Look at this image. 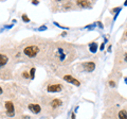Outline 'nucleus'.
Segmentation results:
<instances>
[{
	"mask_svg": "<svg viewBox=\"0 0 127 119\" xmlns=\"http://www.w3.org/2000/svg\"><path fill=\"white\" fill-rule=\"evenodd\" d=\"M56 54L60 63H68L74 57V50H67L63 47H58L56 51Z\"/></svg>",
	"mask_w": 127,
	"mask_h": 119,
	"instance_id": "1",
	"label": "nucleus"
},
{
	"mask_svg": "<svg viewBox=\"0 0 127 119\" xmlns=\"http://www.w3.org/2000/svg\"><path fill=\"white\" fill-rule=\"evenodd\" d=\"M38 52H39V48L37 46H28L23 49V53L29 57L36 56Z\"/></svg>",
	"mask_w": 127,
	"mask_h": 119,
	"instance_id": "2",
	"label": "nucleus"
},
{
	"mask_svg": "<svg viewBox=\"0 0 127 119\" xmlns=\"http://www.w3.org/2000/svg\"><path fill=\"white\" fill-rule=\"evenodd\" d=\"M5 108H6V115L8 117H13L15 115V108H14V105L11 101H8L5 102Z\"/></svg>",
	"mask_w": 127,
	"mask_h": 119,
	"instance_id": "3",
	"label": "nucleus"
},
{
	"mask_svg": "<svg viewBox=\"0 0 127 119\" xmlns=\"http://www.w3.org/2000/svg\"><path fill=\"white\" fill-rule=\"evenodd\" d=\"M47 90L49 93H59V91L63 90V86L60 84H51L48 86Z\"/></svg>",
	"mask_w": 127,
	"mask_h": 119,
	"instance_id": "4",
	"label": "nucleus"
},
{
	"mask_svg": "<svg viewBox=\"0 0 127 119\" xmlns=\"http://www.w3.org/2000/svg\"><path fill=\"white\" fill-rule=\"evenodd\" d=\"M83 67H84V69L86 70V71L91 72L95 69V64L93 63V62H86V63L83 64Z\"/></svg>",
	"mask_w": 127,
	"mask_h": 119,
	"instance_id": "5",
	"label": "nucleus"
},
{
	"mask_svg": "<svg viewBox=\"0 0 127 119\" xmlns=\"http://www.w3.org/2000/svg\"><path fill=\"white\" fill-rule=\"evenodd\" d=\"M64 80L67 81V82H69V83H72V84H74L75 86H79L80 85L79 81H77L75 78H73L72 76H64Z\"/></svg>",
	"mask_w": 127,
	"mask_h": 119,
	"instance_id": "6",
	"label": "nucleus"
},
{
	"mask_svg": "<svg viewBox=\"0 0 127 119\" xmlns=\"http://www.w3.org/2000/svg\"><path fill=\"white\" fill-rule=\"evenodd\" d=\"M29 110L34 114H38V113H40L41 108L38 104H29Z\"/></svg>",
	"mask_w": 127,
	"mask_h": 119,
	"instance_id": "7",
	"label": "nucleus"
},
{
	"mask_svg": "<svg viewBox=\"0 0 127 119\" xmlns=\"http://www.w3.org/2000/svg\"><path fill=\"white\" fill-rule=\"evenodd\" d=\"M76 3L82 8H89L90 6V2L87 1V0H78V1H76Z\"/></svg>",
	"mask_w": 127,
	"mask_h": 119,
	"instance_id": "8",
	"label": "nucleus"
},
{
	"mask_svg": "<svg viewBox=\"0 0 127 119\" xmlns=\"http://www.w3.org/2000/svg\"><path fill=\"white\" fill-rule=\"evenodd\" d=\"M61 104H63V102H61V100H59V99H54V100H52V102H51V105H52L53 108L58 107V106H60Z\"/></svg>",
	"mask_w": 127,
	"mask_h": 119,
	"instance_id": "9",
	"label": "nucleus"
},
{
	"mask_svg": "<svg viewBox=\"0 0 127 119\" xmlns=\"http://www.w3.org/2000/svg\"><path fill=\"white\" fill-rule=\"evenodd\" d=\"M8 59L6 55L4 54H0V67H2V66H4L6 63H8Z\"/></svg>",
	"mask_w": 127,
	"mask_h": 119,
	"instance_id": "10",
	"label": "nucleus"
},
{
	"mask_svg": "<svg viewBox=\"0 0 127 119\" xmlns=\"http://www.w3.org/2000/svg\"><path fill=\"white\" fill-rule=\"evenodd\" d=\"M89 49H90V52L95 53L97 50V44L96 42H91V44H89Z\"/></svg>",
	"mask_w": 127,
	"mask_h": 119,
	"instance_id": "11",
	"label": "nucleus"
},
{
	"mask_svg": "<svg viewBox=\"0 0 127 119\" xmlns=\"http://www.w3.org/2000/svg\"><path fill=\"white\" fill-rule=\"evenodd\" d=\"M118 116H119V119H127V112L126 110H120Z\"/></svg>",
	"mask_w": 127,
	"mask_h": 119,
	"instance_id": "12",
	"label": "nucleus"
},
{
	"mask_svg": "<svg viewBox=\"0 0 127 119\" xmlns=\"http://www.w3.org/2000/svg\"><path fill=\"white\" fill-rule=\"evenodd\" d=\"M35 70H36V68H32L31 71H30V76H31V79H34V76H35Z\"/></svg>",
	"mask_w": 127,
	"mask_h": 119,
	"instance_id": "13",
	"label": "nucleus"
},
{
	"mask_svg": "<svg viewBox=\"0 0 127 119\" xmlns=\"http://www.w3.org/2000/svg\"><path fill=\"white\" fill-rule=\"evenodd\" d=\"M22 20L24 21V22H29V21H30V18H28L27 15L23 14V15H22Z\"/></svg>",
	"mask_w": 127,
	"mask_h": 119,
	"instance_id": "14",
	"label": "nucleus"
},
{
	"mask_svg": "<svg viewBox=\"0 0 127 119\" xmlns=\"http://www.w3.org/2000/svg\"><path fill=\"white\" fill-rule=\"evenodd\" d=\"M44 30H47V26H41L40 28L36 29V31H44Z\"/></svg>",
	"mask_w": 127,
	"mask_h": 119,
	"instance_id": "15",
	"label": "nucleus"
},
{
	"mask_svg": "<svg viewBox=\"0 0 127 119\" xmlns=\"http://www.w3.org/2000/svg\"><path fill=\"white\" fill-rule=\"evenodd\" d=\"M95 27V23H93V25H90V26H88V27H87V28H88V29H90V30H92L93 29V28H94Z\"/></svg>",
	"mask_w": 127,
	"mask_h": 119,
	"instance_id": "16",
	"label": "nucleus"
},
{
	"mask_svg": "<svg viewBox=\"0 0 127 119\" xmlns=\"http://www.w3.org/2000/svg\"><path fill=\"white\" fill-rule=\"evenodd\" d=\"M104 47H105V42H103V44L101 45V47H99V49H101V50H104Z\"/></svg>",
	"mask_w": 127,
	"mask_h": 119,
	"instance_id": "17",
	"label": "nucleus"
},
{
	"mask_svg": "<svg viewBox=\"0 0 127 119\" xmlns=\"http://www.w3.org/2000/svg\"><path fill=\"white\" fill-rule=\"evenodd\" d=\"M109 84H110V86H114V85H115V83H114L113 81H110Z\"/></svg>",
	"mask_w": 127,
	"mask_h": 119,
	"instance_id": "18",
	"label": "nucleus"
},
{
	"mask_svg": "<svg viewBox=\"0 0 127 119\" xmlns=\"http://www.w3.org/2000/svg\"><path fill=\"white\" fill-rule=\"evenodd\" d=\"M13 27V25H10V26H5V29H11Z\"/></svg>",
	"mask_w": 127,
	"mask_h": 119,
	"instance_id": "19",
	"label": "nucleus"
},
{
	"mask_svg": "<svg viewBox=\"0 0 127 119\" xmlns=\"http://www.w3.org/2000/svg\"><path fill=\"white\" fill-rule=\"evenodd\" d=\"M97 25H99V27L101 28V29H103V25H102L101 22H97Z\"/></svg>",
	"mask_w": 127,
	"mask_h": 119,
	"instance_id": "20",
	"label": "nucleus"
},
{
	"mask_svg": "<svg viewBox=\"0 0 127 119\" xmlns=\"http://www.w3.org/2000/svg\"><path fill=\"white\" fill-rule=\"evenodd\" d=\"M71 119H75V114H74V113L71 115Z\"/></svg>",
	"mask_w": 127,
	"mask_h": 119,
	"instance_id": "21",
	"label": "nucleus"
},
{
	"mask_svg": "<svg viewBox=\"0 0 127 119\" xmlns=\"http://www.w3.org/2000/svg\"><path fill=\"white\" fill-rule=\"evenodd\" d=\"M23 76H25V78H29V74H28V73H27V72H24V73H23Z\"/></svg>",
	"mask_w": 127,
	"mask_h": 119,
	"instance_id": "22",
	"label": "nucleus"
},
{
	"mask_svg": "<svg viewBox=\"0 0 127 119\" xmlns=\"http://www.w3.org/2000/svg\"><path fill=\"white\" fill-rule=\"evenodd\" d=\"M33 4H35V5H36V4H38V1H36V0H34V1H33Z\"/></svg>",
	"mask_w": 127,
	"mask_h": 119,
	"instance_id": "23",
	"label": "nucleus"
},
{
	"mask_svg": "<svg viewBox=\"0 0 127 119\" xmlns=\"http://www.w3.org/2000/svg\"><path fill=\"white\" fill-rule=\"evenodd\" d=\"M110 51H111V46L108 47V52H110Z\"/></svg>",
	"mask_w": 127,
	"mask_h": 119,
	"instance_id": "24",
	"label": "nucleus"
},
{
	"mask_svg": "<svg viewBox=\"0 0 127 119\" xmlns=\"http://www.w3.org/2000/svg\"><path fill=\"white\" fill-rule=\"evenodd\" d=\"M125 61L127 62V53H126V54H125Z\"/></svg>",
	"mask_w": 127,
	"mask_h": 119,
	"instance_id": "25",
	"label": "nucleus"
},
{
	"mask_svg": "<svg viewBox=\"0 0 127 119\" xmlns=\"http://www.w3.org/2000/svg\"><path fill=\"white\" fill-rule=\"evenodd\" d=\"M1 94H2V88L0 87V95H1Z\"/></svg>",
	"mask_w": 127,
	"mask_h": 119,
	"instance_id": "26",
	"label": "nucleus"
},
{
	"mask_svg": "<svg viewBox=\"0 0 127 119\" xmlns=\"http://www.w3.org/2000/svg\"><path fill=\"white\" fill-rule=\"evenodd\" d=\"M124 4H125V5H127V0H126V1H125V3H124Z\"/></svg>",
	"mask_w": 127,
	"mask_h": 119,
	"instance_id": "27",
	"label": "nucleus"
},
{
	"mask_svg": "<svg viewBox=\"0 0 127 119\" xmlns=\"http://www.w3.org/2000/svg\"><path fill=\"white\" fill-rule=\"evenodd\" d=\"M125 35H126V36H127V30H126V32H125Z\"/></svg>",
	"mask_w": 127,
	"mask_h": 119,
	"instance_id": "28",
	"label": "nucleus"
}]
</instances>
